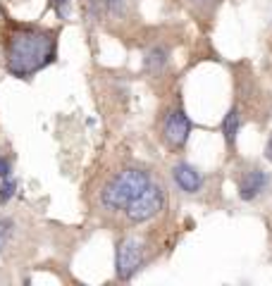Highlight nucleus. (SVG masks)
Listing matches in <instances>:
<instances>
[{"mask_svg": "<svg viewBox=\"0 0 272 286\" xmlns=\"http://www.w3.org/2000/svg\"><path fill=\"white\" fill-rule=\"evenodd\" d=\"M55 60V38L34 29L14 31L7 41V70L14 77H29Z\"/></svg>", "mask_w": 272, "mask_h": 286, "instance_id": "f257e3e1", "label": "nucleus"}, {"mask_svg": "<svg viewBox=\"0 0 272 286\" xmlns=\"http://www.w3.org/2000/svg\"><path fill=\"white\" fill-rule=\"evenodd\" d=\"M148 184H151V179L143 169H124L105 186L103 205L110 210H124Z\"/></svg>", "mask_w": 272, "mask_h": 286, "instance_id": "f03ea898", "label": "nucleus"}, {"mask_svg": "<svg viewBox=\"0 0 272 286\" xmlns=\"http://www.w3.org/2000/svg\"><path fill=\"white\" fill-rule=\"evenodd\" d=\"M162 201H165L162 186H158V184H148L146 189L141 191V193L127 205V217H129L132 222H146V219H151V217H155L158 212H160Z\"/></svg>", "mask_w": 272, "mask_h": 286, "instance_id": "7ed1b4c3", "label": "nucleus"}, {"mask_svg": "<svg viewBox=\"0 0 272 286\" xmlns=\"http://www.w3.org/2000/svg\"><path fill=\"white\" fill-rule=\"evenodd\" d=\"M143 262V244L136 236L124 238L117 246V258H115V267H117L119 279H132V274L136 272Z\"/></svg>", "mask_w": 272, "mask_h": 286, "instance_id": "20e7f679", "label": "nucleus"}, {"mask_svg": "<svg viewBox=\"0 0 272 286\" xmlns=\"http://www.w3.org/2000/svg\"><path fill=\"white\" fill-rule=\"evenodd\" d=\"M189 131H191V122L181 110L170 112V117L165 119V139H168L170 146H184L189 139Z\"/></svg>", "mask_w": 272, "mask_h": 286, "instance_id": "39448f33", "label": "nucleus"}, {"mask_svg": "<svg viewBox=\"0 0 272 286\" xmlns=\"http://www.w3.org/2000/svg\"><path fill=\"white\" fill-rule=\"evenodd\" d=\"M267 186H270V177H267L263 169H248V172L239 179V195H241V201H253V198H258Z\"/></svg>", "mask_w": 272, "mask_h": 286, "instance_id": "423d86ee", "label": "nucleus"}, {"mask_svg": "<svg viewBox=\"0 0 272 286\" xmlns=\"http://www.w3.org/2000/svg\"><path fill=\"white\" fill-rule=\"evenodd\" d=\"M172 174H175V182L181 186V191H186V193H196L203 184L201 174H198L191 165H186V162L177 165V167L172 169Z\"/></svg>", "mask_w": 272, "mask_h": 286, "instance_id": "0eeeda50", "label": "nucleus"}, {"mask_svg": "<svg viewBox=\"0 0 272 286\" xmlns=\"http://www.w3.org/2000/svg\"><path fill=\"white\" fill-rule=\"evenodd\" d=\"M237 131H239V110L232 107V110L224 115V122H222V134H224L227 146H232V143L237 141Z\"/></svg>", "mask_w": 272, "mask_h": 286, "instance_id": "6e6552de", "label": "nucleus"}, {"mask_svg": "<svg viewBox=\"0 0 272 286\" xmlns=\"http://www.w3.org/2000/svg\"><path fill=\"white\" fill-rule=\"evenodd\" d=\"M168 62V50L165 48H151L146 55V67L148 72H160Z\"/></svg>", "mask_w": 272, "mask_h": 286, "instance_id": "1a4fd4ad", "label": "nucleus"}, {"mask_svg": "<svg viewBox=\"0 0 272 286\" xmlns=\"http://www.w3.org/2000/svg\"><path fill=\"white\" fill-rule=\"evenodd\" d=\"M14 189H17V182L10 179V177H5V182H3V186H0V203L10 201V198L14 195Z\"/></svg>", "mask_w": 272, "mask_h": 286, "instance_id": "9d476101", "label": "nucleus"}, {"mask_svg": "<svg viewBox=\"0 0 272 286\" xmlns=\"http://www.w3.org/2000/svg\"><path fill=\"white\" fill-rule=\"evenodd\" d=\"M105 7H108V12L112 17H119V14H124L127 10V0H105Z\"/></svg>", "mask_w": 272, "mask_h": 286, "instance_id": "9b49d317", "label": "nucleus"}, {"mask_svg": "<svg viewBox=\"0 0 272 286\" xmlns=\"http://www.w3.org/2000/svg\"><path fill=\"white\" fill-rule=\"evenodd\" d=\"M10 234H12V222H10V219L0 222V251L5 248V244H7V238H10Z\"/></svg>", "mask_w": 272, "mask_h": 286, "instance_id": "f8f14e48", "label": "nucleus"}, {"mask_svg": "<svg viewBox=\"0 0 272 286\" xmlns=\"http://www.w3.org/2000/svg\"><path fill=\"white\" fill-rule=\"evenodd\" d=\"M0 177H3V179L10 177V162H7L5 158H0Z\"/></svg>", "mask_w": 272, "mask_h": 286, "instance_id": "ddd939ff", "label": "nucleus"}, {"mask_svg": "<svg viewBox=\"0 0 272 286\" xmlns=\"http://www.w3.org/2000/svg\"><path fill=\"white\" fill-rule=\"evenodd\" d=\"M265 158L272 162V136L267 139V146H265Z\"/></svg>", "mask_w": 272, "mask_h": 286, "instance_id": "4468645a", "label": "nucleus"}, {"mask_svg": "<svg viewBox=\"0 0 272 286\" xmlns=\"http://www.w3.org/2000/svg\"><path fill=\"white\" fill-rule=\"evenodd\" d=\"M50 3H53V5H55L57 10H60V14H62V7L67 5V0H50Z\"/></svg>", "mask_w": 272, "mask_h": 286, "instance_id": "2eb2a0df", "label": "nucleus"}]
</instances>
